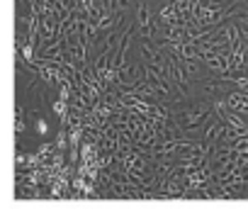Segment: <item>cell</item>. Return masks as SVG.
<instances>
[{
  "mask_svg": "<svg viewBox=\"0 0 248 214\" xmlns=\"http://www.w3.org/2000/svg\"><path fill=\"white\" fill-rule=\"evenodd\" d=\"M46 129H49L46 122H44V120H37V132H39V134H46Z\"/></svg>",
  "mask_w": 248,
  "mask_h": 214,
  "instance_id": "1",
  "label": "cell"
}]
</instances>
